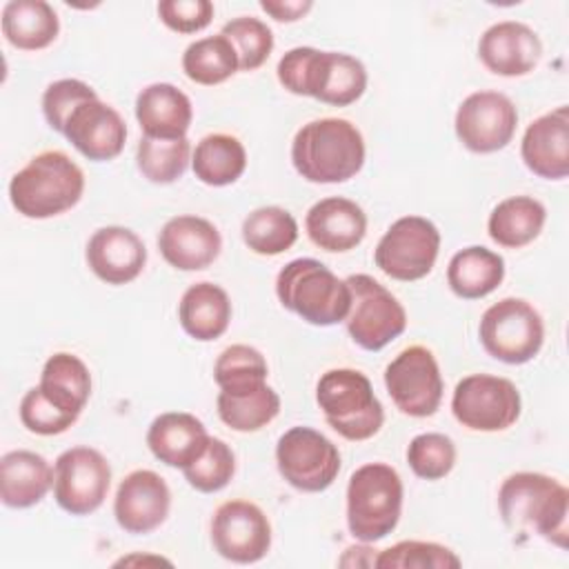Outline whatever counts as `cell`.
Returning <instances> with one entry per match:
<instances>
[{
  "instance_id": "cell-1",
  "label": "cell",
  "mask_w": 569,
  "mask_h": 569,
  "mask_svg": "<svg viewBox=\"0 0 569 569\" xmlns=\"http://www.w3.org/2000/svg\"><path fill=\"white\" fill-rule=\"evenodd\" d=\"M502 522L516 533H536L542 540L567 547L569 491L562 482L538 471H518L498 489Z\"/></svg>"
},
{
  "instance_id": "cell-2",
  "label": "cell",
  "mask_w": 569,
  "mask_h": 569,
  "mask_svg": "<svg viewBox=\"0 0 569 569\" xmlns=\"http://www.w3.org/2000/svg\"><path fill=\"white\" fill-rule=\"evenodd\" d=\"M276 76L289 93L309 96L331 107H349L367 89V69L358 58L313 47L289 49L278 60Z\"/></svg>"
},
{
  "instance_id": "cell-3",
  "label": "cell",
  "mask_w": 569,
  "mask_h": 569,
  "mask_svg": "<svg viewBox=\"0 0 569 569\" xmlns=\"http://www.w3.org/2000/svg\"><path fill=\"white\" fill-rule=\"evenodd\" d=\"M365 138L345 118H318L302 124L291 142L293 169L309 182L338 184L365 164Z\"/></svg>"
},
{
  "instance_id": "cell-4",
  "label": "cell",
  "mask_w": 569,
  "mask_h": 569,
  "mask_svg": "<svg viewBox=\"0 0 569 569\" xmlns=\"http://www.w3.org/2000/svg\"><path fill=\"white\" fill-rule=\"evenodd\" d=\"M84 193L82 169L58 149L33 156L9 182L13 209L31 220L60 216L76 207Z\"/></svg>"
},
{
  "instance_id": "cell-5",
  "label": "cell",
  "mask_w": 569,
  "mask_h": 569,
  "mask_svg": "<svg viewBox=\"0 0 569 569\" xmlns=\"http://www.w3.org/2000/svg\"><path fill=\"white\" fill-rule=\"evenodd\" d=\"M276 296L284 309L313 327L345 322L351 309V289L316 258H296L276 276Z\"/></svg>"
},
{
  "instance_id": "cell-6",
  "label": "cell",
  "mask_w": 569,
  "mask_h": 569,
  "mask_svg": "<svg viewBox=\"0 0 569 569\" xmlns=\"http://www.w3.org/2000/svg\"><path fill=\"white\" fill-rule=\"evenodd\" d=\"M402 478L387 462H367L358 467L347 485V527L365 542L387 538L402 513Z\"/></svg>"
},
{
  "instance_id": "cell-7",
  "label": "cell",
  "mask_w": 569,
  "mask_h": 569,
  "mask_svg": "<svg viewBox=\"0 0 569 569\" xmlns=\"http://www.w3.org/2000/svg\"><path fill=\"white\" fill-rule=\"evenodd\" d=\"M316 402L327 425L351 442L373 438L385 422L382 402L373 393L371 380L358 369L325 371L316 385Z\"/></svg>"
},
{
  "instance_id": "cell-8",
  "label": "cell",
  "mask_w": 569,
  "mask_h": 569,
  "mask_svg": "<svg viewBox=\"0 0 569 569\" xmlns=\"http://www.w3.org/2000/svg\"><path fill=\"white\" fill-rule=\"evenodd\" d=\"M478 338L491 358L507 365H525L542 349L545 322L527 300L502 298L482 313Z\"/></svg>"
},
{
  "instance_id": "cell-9",
  "label": "cell",
  "mask_w": 569,
  "mask_h": 569,
  "mask_svg": "<svg viewBox=\"0 0 569 569\" xmlns=\"http://www.w3.org/2000/svg\"><path fill=\"white\" fill-rule=\"evenodd\" d=\"M351 289V309L347 331L365 351H380L405 333L407 311L400 300L369 273H351L345 278Z\"/></svg>"
},
{
  "instance_id": "cell-10",
  "label": "cell",
  "mask_w": 569,
  "mask_h": 569,
  "mask_svg": "<svg viewBox=\"0 0 569 569\" xmlns=\"http://www.w3.org/2000/svg\"><path fill=\"white\" fill-rule=\"evenodd\" d=\"M438 251V227L422 216H402L378 240L373 262L385 276L400 282H413L431 273Z\"/></svg>"
},
{
  "instance_id": "cell-11",
  "label": "cell",
  "mask_w": 569,
  "mask_h": 569,
  "mask_svg": "<svg viewBox=\"0 0 569 569\" xmlns=\"http://www.w3.org/2000/svg\"><path fill=\"white\" fill-rule=\"evenodd\" d=\"M522 400L518 387L502 376H465L451 396L453 418L471 431H505L520 418Z\"/></svg>"
},
{
  "instance_id": "cell-12",
  "label": "cell",
  "mask_w": 569,
  "mask_h": 569,
  "mask_svg": "<svg viewBox=\"0 0 569 569\" xmlns=\"http://www.w3.org/2000/svg\"><path fill=\"white\" fill-rule=\"evenodd\" d=\"M276 465L293 489L318 493L338 478L340 451L325 433L311 427H291L278 438Z\"/></svg>"
},
{
  "instance_id": "cell-13",
  "label": "cell",
  "mask_w": 569,
  "mask_h": 569,
  "mask_svg": "<svg viewBox=\"0 0 569 569\" xmlns=\"http://www.w3.org/2000/svg\"><path fill=\"white\" fill-rule=\"evenodd\" d=\"M385 387L393 405L411 418H429L438 411L445 393L442 373L431 349L411 345L385 369Z\"/></svg>"
},
{
  "instance_id": "cell-14",
  "label": "cell",
  "mask_w": 569,
  "mask_h": 569,
  "mask_svg": "<svg viewBox=\"0 0 569 569\" xmlns=\"http://www.w3.org/2000/svg\"><path fill=\"white\" fill-rule=\"evenodd\" d=\"M111 487V467L93 447H71L56 458L53 498L71 516L98 511Z\"/></svg>"
},
{
  "instance_id": "cell-15",
  "label": "cell",
  "mask_w": 569,
  "mask_h": 569,
  "mask_svg": "<svg viewBox=\"0 0 569 569\" xmlns=\"http://www.w3.org/2000/svg\"><path fill=\"white\" fill-rule=\"evenodd\" d=\"M211 545L229 562L253 565L271 549V522L249 500H227L211 518Z\"/></svg>"
},
{
  "instance_id": "cell-16",
  "label": "cell",
  "mask_w": 569,
  "mask_h": 569,
  "mask_svg": "<svg viewBox=\"0 0 569 569\" xmlns=\"http://www.w3.org/2000/svg\"><path fill=\"white\" fill-rule=\"evenodd\" d=\"M516 104L500 91L469 93L453 118L458 140L473 153H493L505 149L516 133Z\"/></svg>"
},
{
  "instance_id": "cell-17",
  "label": "cell",
  "mask_w": 569,
  "mask_h": 569,
  "mask_svg": "<svg viewBox=\"0 0 569 569\" xmlns=\"http://www.w3.org/2000/svg\"><path fill=\"white\" fill-rule=\"evenodd\" d=\"M171 509V491L164 478L151 469H136L122 478L113 498V516L120 529L140 536L158 529Z\"/></svg>"
},
{
  "instance_id": "cell-18",
  "label": "cell",
  "mask_w": 569,
  "mask_h": 569,
  "mask_svg": "<svg viewBox=\"0 0 569 569\" xmlns=\"http://www.w3.org/2000/svg\"><path fill=\"white\" fill-rule=\"evenodd\" d=\"M62 136L93 162H107L122 153L127 124L122 116L100 98L82 102L67 120Z\"/></svg>"
},
{
  "instance_id": "cell-19",
  "label": "cell",
  "mask_w": 569,
  "mask_h": 569,
  "mask_svg": "<svg viewBox=\"0 0 569 569\" xmlns=\"http://www.w3.org/2000/svg\"><path fill=\"white\" fill-rule=\"evenodd\" d=\"M542 56L538 33L518 20L491 24L478 40L480 62L496 76L518 78L536 69Z\"/></svg>"
},
{
  "instance_id": "cell-20",
  "label": "cell",
  "mask_w": 569,
  "mask_h": 569,
  "mask_svg": "<svg viewBox=\"0 0 569 569\" xmlns=\"http://www.w3.org/2000/svg\"><path fill=\"white\" fill-rule=\"evenodd\" d=\"M158 249L167 264L180 271L207 269L222 249L220 231L200 216L182 213L169 218L158 233Z\"/></svg>"
},
{
  "instance_id": "cell-21",
  "label": "cell",
  "mask_w": 569,
  "mask_h": 569,
  "mask_svg": "<svg viewBox=\"0 0 569 569\" xmlns=\"http://www.w3.org/2000/svg\"><path fill=\"white\" fill-rule=\"evenodd\" d=\"M84 258L96 278L118 287L142 273L147 264V249L140 236L129 227L109 224L93 231L87 242Z\"/></svg>"
},
{
  "instance_id": "cell-22",
  "label": "cell",
  "mask_w": 569,
  "mask_h": 569,
  "mask_svg": "<svg viewBox=\"0 0 569 569\" xmlns=\"http://www.w3.org/2000/svg\"><path fill=\"white\" fill-rule=\"evenodd\" d=\"M525 167L545 180L569 173V109L565 104L527 124L520 142Z\"/></svg>"
},
{
  "instance_id": "cell-23",
  "label": "cell",
  "mask_w": 569,
  "mask_h": 569,
  "mask_svg": "<svg viewBox=\"0 0 569 569\" xmlns=\"http://www.w3.org/2000/svg\"><path fill=\"white\" fill-rule=\"evenodd\" d=\"M309 240L329 253L356 249L367 236V213L342 196H329L311 204L305 218Z\"/></svg>"
},
{
  "instance_id": "cell-24",
  "label": "cell",
  "mask_w": 569,
  "mask_h": 569,
  "mask_svg": "<svg viewBox=\"0 0 569 569\" xmlns=\"http://www.w3.org/2000/svg\"><path fill=\"white\" fill-rule=\"evenodd\" d=\"M136 120L142 136L178 140L184 138L191 127L193 107L189 96L176 84L153 82L136 96Z\"/></svg>"
},
{
  "instance_id": "cell-25",
  "label": "cell",
  "mask_w": 569,
  "mask_h": 569,
  "mask_svg": "<svg viewBox=\"0 0 569 569\" xmlns=\"http://www.w3.org/2000/svg\"><path fill=\"white\" fill-rule=\"evenodd\" d=\"M209 433L200 418L187 411H167L147 429V447L167 467H189L207 447Z\"/></svg>"
},
{
  "instance_id": "cell-26",
  "label": "cell",
  "mask_w": 569,
  "mask_h": 569,
  "mask_svg": "<svg viewBox=\"0 0 569 569\" xmlns=\"http://www.w3.org/2000/svg\"><path fill=\"white\" fill-rule=\"evenodd\" d=\"M53 489L49 460L29 449H13L0 458V500L9 509H29Z\"/></svg>"
},
{
  "instance_id": "cell-27",
  "label": "cell",
  "mask_w": 569,
  "mask_h": 569,
  "mask_svg": "<svg viewBox=\"0 0 569 569\" xmlns=\"http://www.w3.org/2000/svg\"><path fill=\"white\" fill-rule=\"evenodd\" d=\"M178 320L184 333L198 342L220 338L231 322L229 293L207 280L191 284L178 302Z\"/></svg>"
},
{
  "instance_id": "cell-28",
  "label": "cell",
  "mask_w": 569,
  "mask_h": 569,
  "mask_svg": "<svg viewBox=\"0 0 569 569\" xmlns=\"http://www.w3.org/2000/svg\"><path fill=\"white\" fill-rule=\"evenodd\" d=\"M505 280V260L500 253L471 244L456 251L447 267V284L462 300H478L493 293Z\"/></svg>"
},
{
  "instance_id": "cell-29",
  "label": "cell",
  "mask_w": 569,
  "mask_h": 569,
  "mask_svg": "<svg viewBox=\"0 0 569 569\" xmlns=\"http://www.w3.org/2000/svg\"><path fill=\"white\" fill-rule=\"evenodd\" d=\"M2 36L22 51L49 47L60 33V20L53 7L44 0H9L2 7Z\"/></svg>"
},
{
  "instance_id": "cell-30",
  "label": "cell",
  "mask_w": 569,
  "mask_h": 569,
  "mask_svg": "<svg viewBox=\"0 0 569 569\" xmlns=\"http://www.w3.org/2000/svg\"><path fill=\"white\" fill-rule=\"evenodd\" d=\"M547 220V209L531 196H511L500 200L487 220L489 238L505 249H520L533 242Z\"/></svg>"
},
{
  "instance_id": "cell-31",
  "label": "cell",
  "mask_w": 569,
  "mask_h": 569,
  "mask_svg": "<svg viewBox=\"0 0 569 569\" xmlns=\"http://www.w3.org/2000/svg\"><path fill=\"white\" fill-rule=\"evenodd\" d=\"M216 407L229 429L251 433L267 427L280 413V396L267 382L242 389H220Z\"/></svg>"
},
{
  "instance_id": "cell-32",
  "label": "cell",
  "mask_w": 569,
  "mask_h": 569,
  "mask_svg": "<svg viewBox=\"0 0 569 569\" xmlns=\"http://www.w3.org/2000/svg\"><path fill=\"white\" fill-rule=\"evenodd\" d=\"M38 387L53 405L80 416L91 396V373L78 356L58 351L44 362Z\"/></svg>"
},
{
  "instance_id": "cell-33",
  "label": "cell",
  "mask_w": 569,
  "mask_h": 569,
  "mask_svg": "<svg viewBox=\"0 0 569 569\" xmlns=\"http://www.w3.org/2000/svg\"><path fill=\"white\" fill-rule=\"evenodd\" d=\"M191 169L202 184H233L247 169L244 144L231 133H209L196 144Z\"/></svg>"
},
{
  "instance_id": "cell-34",
  "label": "cell",
  "mask_w": 569,
  "mask_h": 569,
  "mask_svg": "<svg viewBox=\"0 0 569 569\" xmlns=\"http://www.w3.org/2000/svg\"><path fill=\"white\" fill-rule=\"evenodd\" d=\"M242 240L258 256H278L298 240L296 218L276 204L258 207L242 220Z\"/></svg>"
},
{
  "instance_id": "cell-35",
  "label": "cell",
  "mask_w": 569,
  "mask_h": 569,
  "mask_svg": "<svg viewBox=\"0 0 569 569\" xmlns=\"http://www.w3.org/2000/svg\"><path fill=\"white\" fill-rule=\"evenodd\" d=\"M182 71L196 84H220L238 71L236 49L220 33L193 40L182 53Z\"/></svg>"
},
{
  "instance_id": "cell-36",
  "label": "cell",
  "mask_w": 569,
  "mask_h": 569,
  "mask_svg": "<svg viewBox=\"0 0 569 569\" xmlns=\"http://www.w3.org/2000/svg\"><path fill=\"white\" fill-rule=\"evenodd\" d=\"M191 142L189 138L160 140L142 136L136 147L138 171L153 184H171L187 171L191 162Z\"/></svg>"
},
{
  "instance_id": "cell-37",
  "label": "cell",
  "mask_w": 569,
  "mask_h": 569,
  "mask_svg": "<svg viewBox=\"0 0 569 569\" xmlns=\"http://www.w3.org/2000/svg\"><path fill=\"white\" fill-rule=\"evenodd\" d=\"M462 560L449 547L427 540H400L382 549L373 567L378 569H458Z\"/></svg>"
},
{
  "instance_id": "cell-38",
  "label": "cell",
  "mask_w": 569,
  "mask_h": 569,
  "mask_svg": "<svg viewBox=\"0 0 569 569\" xmlns=\"http://www.w3.org/2000/svg\"><path fill=\"white\" fill-rule=\"evenodd\" d=\"M220 36H224L238 56L240 71L260 69L273 51V31L253 16H238L222 24Z\"/></svg>"
},
{
  "instance_id": "cell-39",
  "label": "cell",
  "mask_w": 569,
  "mask_h": 569,
  "mask_svg": "<svg viewBox=\"0 0 569 569\" xmlns=\"http://www.w3.org/2000/svg\"><path fill=\"white\" fill-rule=\"evenodd\" d=\"M269 367L264 356L249 345H231L220 351L213 365V380L220 389H242L267 382Z\"/></svg>"
},
{
  "instance_id": "cell-40",
  "label": "cell",
  "mask_w": 569,
  "mask_h": 569,
  "mask_svg": "<svg viewBox=\"0 0 569 569\" xmlns=\"http://www.w3.org/2000/svg\"><path fill=\"white\" fill-rule=\"evenodd\" d=\"M182 473L196 491L216 493L231 482L236 473V456L224 440L209 436L204 451L189 467H184Z\"/></svg>"
},
{
  "instance_id": "cell-41",
  "label": "cell",
  "mask_w": 569,
  "mask_h": 569,
  "mask_svg": "<svg viewBox=\"0 0 569 569\" xmlns=\"http://www.w3.org/2000/svg\"><path fill=\"white\" fill-rule=\"evenodd\" d=\"M407 462L422 480H440L451 473L456 465V445L449 436L438 431L418 433L407 447Z\"/></svg>"
},
{
  "instance_id": "cell-42",
  "label": "cell",
  "mask_w": 569,
  "mask_h": 569,
  "mask_svg": "<svg viewBox=\"0 0 569 569\" xmlns=\"http://www.w3.org/2000/svg\"><path fill=\"white\" fill-rule=\"evenodd\" d=\"M20 413V422L27 431L36 433V436H58L64 433L80 416H73L64 409H60L58 405H53L42 391L40 387H31L18 407Z\"/></svg>"
},
{
  "instance_id": "cell-43",
  "label": "cell",
  "mask_w": 569,
  "mask_h": 569,
  "mask_svg": "<svg viewBox=\"0 0 569 569\" xmlns=\"http://www.w3.org/2000/svg\"><path fill=\"white\" fill-rule=\"evenodd\" d=\"M91 98H98V93L78 78H62L51 82L42 93V113L47 124L62 133L69 116Z\"/></svg>"
},
{
  "instance_id": "cell-44",
  "label": "cell",
  "mask_w": 569,
  "mask_h": 569,
  "mask_svg": "<svg viewBox=\"0 0 569 569\" xmlns=\"http://www.w3.org/2000/svg\"><path fill=\"white\" fill-rule=\"evenodd\" d=\"M156 11L160 22L176 33L202 31L213 20V4L209 0H162Z\"/></svg>"
},
{
  "instance_id": "cell-45",
  "label": "cell",
  "mask_w": 569,
  "mask_h": 569,
  "mask_svg": "<svg viewBox=\"0 0 569 569\" xmlns=\"http://www.w3.org/2000/svg\"><path fill=\"white\" fill-rule=\"evenodd\" d=\"M260 9L278 22H296L313 9V2L311 0H260Z\"/></svg>"
}]
</instances>
